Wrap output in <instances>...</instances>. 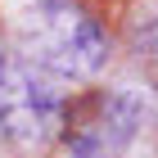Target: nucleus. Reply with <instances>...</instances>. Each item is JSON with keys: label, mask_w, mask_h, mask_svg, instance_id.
Listing matches in <instances>:
<instances>
[{"label": "nucleus", "mask_w": 158, "mask_h": 158, "mask_svg": "<svg viewBox=\"0 0 158 158\" xmlns=\"http://www.w3.org/2000/svg\"><path fill=\"white\" fill-rule=\"evenodd\" d=\"M18 54L54 81H86L109 63V32L81 0H36L18 18Z\"/></svg>", "instance_id": "nucleus-1"}, {"label": "nucleus", "mask_w": 158, "mask_h": 158, "mask_svg": "<svg viewBox=\"0 0 158 158\" xmlns=\"http://www.w3.org/2000/svg\"><path fill=\"white\" fill-rule=\"evenodd\" d=\"M68 99L23 54H0V135L18 149H41L63 135Z\"/></svg>", "instance_id": "nucleus-2"}, {"label": "nucleus", "mask_w": 158, "mask_h": 158, "mask_svg": "<svg viewBox=\"0 0 158 158\" xmlns=\"http://www.w3.org/2000/svg\"><path fill=\"white\" fill-rule=\"evenodd\" d=\"M149 122V99L131 86H113L77 99L63 122V149L73 158H118Z\"/></svg>", "instance_id": "nucleus-3"}, {"label": "nucleus", "mask_w": 158, "mask_h": 158, "mask_svg": "<svg viewBox=\"0 0 158 158\" xmlns=\"http://www.w3.org/2000/svg\"><path fill=\"white\" fill-rule=\"evenodd\" d=\"M135 41H140V50H154V54H158V18H154L149 27H140V36H135Z\"/></svg>", "instance_id": "nucleus-4"}]
</instances>
